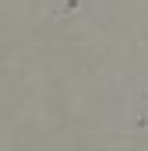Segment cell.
<instances>
[{
	"instance_id": "6da1fadb",
	"label": "cell",
	"mask_w": 148,
	"mask_h": 151,
	"mask_svg": "<svg viewBox=\"0 0 148 151\" xmlns=\"http://www.w3.org/2000/svg\"><path fill=\"white\" fill-rule=\"evenodd\" d=\"M134 127L148 130V84H141L138 95H134Z\"/></svg>"
},
{
	"instance_id": "7a4b0ae2",
	"label": "cell",
	"mask_w": 148,
	"mask_h": 151,
	"mask_svg": "<svg viewBox=\"0 0 148 151\" xmlns=\"http://www.w3.org/2000/svg\"><path fill=\"white\" fill-rule=\"evenodd\" d=\"M81 11V0H53V14L57 18H71Z\"/></svg>"
}]
</instances>
